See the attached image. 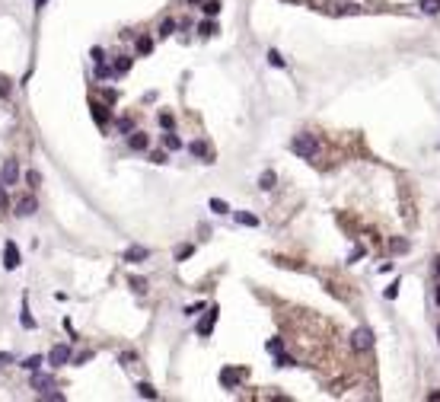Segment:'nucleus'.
Instances as JSON below:
<instances>
[{
  "instance_id": "nucleus-1",
  "label": "nucleus",
  "mask_w": 440,
  "mask_h": 402,
  "mask_svg": "<svg viewBox=\"0 0 440 402\" xmlns=\"http://www.w3.org/2000/svg\"><path fill=\"white\" fill-rule=\"evenodd\" d=\"M290 150H294L297 156H303V160H313V156L319 153V138L309 134V131H303V134H297V138L290 141Z\"/></svg>"
},
{
  "instance_id": "nucleus-2",
  "label": "nucleus",
  "mask_w": 440,
  "mask_h": 402,
  "mask_svg": "<svg viewBox=\"0 0 440 402\" xmlns=\"http://www.w3.org/2000/svg\"><path fill=\"white\" fill-rule=\"evenodd\" d=\"M19 176H23V173H19V160H13V156H10V160H3V166H0V185L13 188L19 182Z\"/></svg>"
},
{
  "instance_id": "nucleus-3",
  "label": "nucleus",
  "mask_w": 440,
  "mask_h": 402,
  "mask_svg": "<svg viewBox=\"0 0 440 402\" xmlns=\"http://www.w3.org/2000/svg\"><path fill=\"white\" fill-rule=\"evenodd\" d=\"M70 358H73L70 345H55V348L48 351V364L55 367V370H58V367H67V364H70Z\"/></svg>"
},
{
  "instance_id": "nucleus-4",
  "label": "nucleus",
  "mask_w": 440,
  "mask_h": 402,
  "mask_svg": "<svg viewBox=\"0 0 440 402\" xmlns=\"http://www.w3.org/2000/svg\"><path fill=\"white\" fill-rule=\"evenodd\" d=\"M351 348L354 351H370L373 348V332L370 329H357L354 335H351Z\"/></svg>"
},
{
  "instance_id": "nucleus-5",
  "label": "nucleus",
  "mask_w": 440,
  "mask_h": 402,
  "mask_svg": "<svg viewBox=\"0 0 440 402\" xmlns=\"http://www.w3.org/2000/svg\"><path fill=\"white\" fill-rule=\"evenodd\" d=\"M13 208H16L19 217H32V214L38 211V201H35V195H23V198L13 204Z\"/></svg>"
},
{
  "instance_id": "nucleus-6",
  "label": "nucleus",
  "mask_w": 440,
  "mask_h": 402,
  "mask_svg": "<svg viewBox=\"0 0 440 402\" xmlns=\"http://www.w3.org/2000/svg\"><path fill=\"white\" fill-rule=\"evenodd\" d=\"M3 268L6 271L19 268V249H16V243H13V240H6V246H3Z\"/></svg>"
},
{
  "instance_id": "nucleus-7",
  "label": "nucleus",
  "mask_w": 440,
  "mask_h": 402,
  "mask_svg": "<svg viewBox=\"0 0 440 402\" xmlns=\"http://www.w3.org/2000/svg\"><path fill=\"white\" fill-rule=\"evenodd\" d=\"M217 316H220V310H217V306H211V310H207V316L198 323V335H201V338H207V335H211V329H214V319H217Z\"/></svg>"
},
{
  "instance_id": "nucleus-8",
  "label": "nucleus",
  "mask_w": 440,
  "mask_h": 402,
  "mask_svg": "<svg viewBox=\"0 0 440 402\" xmlns=\"http://www.w3.org/2000/svg\"><path fill=\"white\" fill-rule=\"evenodd\" d=\"M144 258H150V249L147 246H128L125 249V262L137 265V262H144Z\"/></svg>"
},
{
  "instance_id": "nucleus-9",
  "label": "nucleus",
  "mask_w": 440,
  "mask_h": 402,
  "mask_svg": "<svg viewBox=\"0 0 440 402\" xmlns=\"http://www.w3.org/2000/svg\"><path fill=\"white\" fill-rule=\"evenodd\" d=\"M188 153H192V156H201V160H204V163H211V160H214L211 147H207L204 141H192V144H188Z\"/></svg>"
},
{
  "instance_id": "nucleus-10",
  "label": "nucleus",
  "mask_w": 440,
  "mask_h": 402,
  "mask_svg": "<svg viewBox=\"0 0 440 402\" xmlns=\"http://www.w3.org/2000/svg\"><path fill=\"white\" fill-rule=\"evenodd\" d=\"M147 144H150V138H147L144 131H131L128 134V147H131V150H147Z\"/></svg>"
},
{
  "instance_id": "nucleus-11",
  "label": "nucleus",
  "mask_w": 440,
  "mask_h": 402,
  "mask_svg": "<svg viewBox=\"0 0 440 402\" xmlns=\"http://www.w3.org/2000/svg\"><path fill=\"white\" fill-rule=\"evenodd\" d=\"M32 386H35L38 393H45V390H51V386H55V380H51V377H42V373H35V377H32Z\"/></svg>"
},
{
  "instance_id": "nucleus-12",
  "label": "nucleus",
  "mask_w": 440,
  "mask_h": 402,
  "mask_svg": "<svg viewBox=\"0 0 440 402\" xmlns=\"http://www.w3.org/2000/svg\"><path fill=\"white\" fill-rule=\"evenodd\" d=\"M274 182H277V176L271 173V169H268V173H262V179H259V188H262V192H271V188H274Z\"/></svg>"
},
{
  "instance_id": "nucleus-13",
  "label": "nucleus",
  "mask_w": 440,
  "mask_h": 402,
  "mask_svg": "<svg viewBox=\"0 0 440 402\" xmlns=\"http://www.w3.org/2000/svg\"><path fill=\"white\" fill-rule=\"evenodd\" d=\"M418 6H421L428 16H437L440 13V0H418Z\"/></svg>"
},
{
  "instance_id": "nucleus-14",
  "label": "nucleus",
  "mask_w": 440,
  "mask_h": 402,
  "mask_svg": "<svg viewBox=\"0 0 440 402\" xmlns=\"http://www.w3.org/2000/svg\"><path fill=\"white\" fill-rule=\"evenodd\" d=\"M128 71H131V58H115L112 73H128Z\"/></svg>"
},
{
  "instance_id": "nucleus-15",
  "label": "nucleus",
  "mask_w": 440,
  "mask_h": 402,
  "mask_svg": "<svg viewBox=\"0 0 440 402\" xmlns=\"http://www.w3.org/2000/svg\"><path fill=\"white\" fill-rule=\"evenodd\" d=\"M163 147H166V150H179V147H182V141L175 138L172 131H166V134H163Z\"/></svg>"
},
{
  "instance_id": "nucleus-16",
  "label": "nucleus",
  "mask_w": 440,
  "mask_h": 402,
  "mask_svg": "<svg viewBox=\"0 0 440 402\" xmlns=\"http://www.w3.org/2000/svg\"><path fill=\"white\" fill-rule=\"evenodd\" d=\"M42 364H45V361H42V354H32V358H26V361H23V367H26V370H32V373H35Z\"/></svg>"
},
{
  "instance_id": "nucleus-17",
  "label": "nucleus",
  "mask_w": 440,
  "mask_h": 402,
  "mask_svg": "<svg viewBox=\"0 0 440 402\" xmlns=\"http://www.w3.org/2000/svg\"><path fill=\"white\" fill-rule=\"evenodd\" d=\"M239 373H242V370H223V373H220V380L230 386V390H233V386H236V380H239Z\"/></svg>"
},
{
  "instance_id": "nucleus-18",
  "label": "nucleus",
  "mask_w": 440,
  "mask_h": 402,
  "mask_svg": "<svg viewBox=\"0 0 440 402\" xmlns=\"http://www.w3.org/2000/svg\"><path fill=\"white\" fill-rule=\"evenodd\" d=\"M175 32V19H163V23H160V38H169Z\"/></svg>"
},
{
  "instance_id": "nucleus-19",
  "label": "nucleus",
  "mask_w": 440,
  "mask_h": 402,
  "mask_svg": "<svg viewBox=\"0 0 440 402\" xmlns=\"http://www.w3.org/2000/svg\"><path fill=\"white\" fill-rule=\"evenodd\" d=\"M153 51V38H137V54H140V58H144V54H150Z\"/></svg>"
},
{
  "instance_id": "nucleus-20",
  "label": "nucleus",
  "mask_w": 440,
  "mask_h": 402,
  "mask_svg": "<svg viewBox=\"0 0 440 402\" xmlns=\"http://www.w3.org/2000/svg\"><path fill=\"white\" fill-rule=\"evenodd\" d=\"M236 220L246 223V227H259V217H255V214H246V211H239V214H236Z\"/></svg>"
},
{
  "instance_id": "nucleus-21",
  "label": "nucleus",
  "mask_w": 440,
  "mask_h": 402,
  "mask_svg": "<svg viewBox=\"0 0 440 402\" xmlns=\"http://www.w3.org/2000/svg\"><path fill=\"white\" fill-rule=\"evenodd\" d=\"M19 319H23V326H26V329H35V319H32L29 303H26V300H23V316H19Z\"/></svg>"
},
{
  "instance_id": "nucleus-22",
  "label": "nucleus",
  "mask_w": 440,
  "mask_h": 402,
  "mask_svg": "<svg viewBox=\"0 0 440 402\" xmlns=\"http://www.w3.org/2000/svg\"><path fill=\"white\" fill-rule=\"evenodd\" d=\"M211 211L214 214H230V204L220 201V198H211Z\"/></svg>"
},
{
  "instance_id": "nucleus-23",
  "label": "nucleus",
  "mask_w": 440,
  "mask_h": 402,
  "mask_svg": "<svg viewBox=\"0 0 440 402\" xmlns=\"http://www.w3.org/2000/svg\"><path fill=\"white\" fill-rule=\"evenodd\" d=\"M204 6V16H217L220 13V0H207V3H201Z\"/></svg>"
},
{
  "instance_id": "nucleus-24",
  "label": "nucleus",
  "mask_w": 440,
  "mask_h": 402,
  "mask_svg": "<svg viewBox=\"0 0 440 402\" xmlns=\"http://www.w3.org/2000/svg\"><path fill=\"white\" fill-rule=\"evenodd\" d=\"M137 393H140L144 399H157V390H153L150 383H137Z\"/></svg>"
},
{
  "instance_id": "nucleus-25",
  "label": "nucleus",
  "mask_w": 440,
  "mask_h": 402,
  "mask_svg": "<svg viewBox=\"0 0 440 402\" xmlns=\"http://www.w3.org/2000/svg\"><path fill=\"white\" fill-rule=\"evenodd\" d=\"M118 131H121V134H131V131H134V121L128 118V115H125V118H118Z\"/></svg>"
},
{
  "instance_id": "nucleus-26",
  "label": "nucleus",
  "mask_w": 440,
  "mask_h": 402,
  "mask_svg": "<svg viewBox=\"0 0 440 402\" xmlns=\"http://www.w3.org/2000/svg\"><path fill=\"white\" fill-rule=\"evenodd\" d=\"M93 115H96L99 125H105V121H109V115H105V106H93Z\"/></svg>"
},
{
  "instance_id": "nucleus-27",
  "label": "nucleus",
  "mask_w": 440,
  "mask_h": 402,
  "mask_svg": "<svg viewBox=\"0 0 440 402\" xmlns=\"http://www.w3.org/2000/svg\"><path fill=\"white\" fill-rule=\"evenodd\" d=\"M42 399H51V402H61L64 399V393H58V390H45V393H38Z\"/></svg>"
},
{
  "instance_id": "nucleus-28",
  "label": "nucleus",
  "mask_w": 440,
  "mask_h": 402,
  "mask_svg": "<svg viewBox=\"0 0 440 402\" xmlns=\"http://www.w3.org/2000/svg\"><path fill=\"white\" fill-rule=\"evenodd\" d=\"M160 125H163L166 131H172V125H175V121H172V115H169V112H160Z\"/></svg>"
},
{
  "instance_id": "nucleus-29",
  "label": "nucleus",
  "mask_w": 440,
  "mask_h": 402,
  "mask_svg": "<svg viewBox=\"0 0 440 402\" xmlns=\"http://www.w3.org/2000/svg\"><path fill=\"white\" fill-rule=\"evenodd\" d=\"M268 64H274V67H284V58H281V54H277V51L271 48V51H268Z\"/></svg>"
},
{
  "instance_id": "nucleus-30",
  "label": "nucleus",
  "mask_w": 440,
  "mask_h": 402,
  "mask_svg": "<svg viewBox=\"0 0 440 402\" xmlns=\"http://www.w3.org/2000/svg\"><path fill=\"white\" fill-rule=\"evenodd\" d=\"M214 32H217V26H214L211 19H204V23H201V36H214Z\"/></svg>"
},
{
  "instance_id": "nucleus-31",
  "label": "nucleus",
  "mask_w": 440,
  "mask_h": 402,
  "mask_svg": "<svg viewBox=\"0 0 440 402\" xmlns=\"http://www.w3.org/2000/svg\"><path fill=\"white\" fill-rule=\"evenodd\" d=\"M396 294H399V281H392L389 288L383 291V297H386V300H392V297H396Z\"/></svg>"
},
{
  "instance_id": "nucleus-32",
  "label": "nucleus",
  "mask_w": 440,
  "mask_h": 402,
  "mask_svg": "<svg viewBox=\"0 0 440 402\" xmlns=\"http://www.w3.org/2000/svg\"><path fill=\"white\" fill-rule=\"evenodd\" d=\"M26 182H29V188H38V173H35V169L26 173Z\"/></svg>"
},
{
  "instance_id": "nucleus-33",
  "label": "nucleus",
  "mask_w": 440,
  "mask_h": 402,
  "mask_svg": "<svg viewBox=\"0 0 440 402\" xmlns=\"http://www.w3.org/2000/svg\"><path fill=\"white\" fill-rule=\"evenodd\" d=\"M265 348H268V351H271V354H277V351H284V348H281V338H268V345H265Z\"/></svg>"
},
{
  "instance_id": "nucleus-34",
  "label": "nucleus",
  "mask_w": 440,
  "mask_h": 402,
  "mask_svg": "<svg viewBox=\"0 0 440 402\" xmlns=\"http://www.w3.org/2000/svg\"><path fill=\"white\" fill-rule=\"evenodd\" d=\"M274 358H277V367H290V358H287V354H284V351H277Z\"/></svg>"
},
{
  "instance_id": "nucleus-35",
  "label": "nucleus",
  "mask_w": 440,
  "mask_h": 402,
  "mask_svg": "<svg viewBox=\"0 0 440 402\" xmlns=\"http://www.w3.org/2000/svg\"><path fill=\"white\" fill-rule=\"evenodd\" d=\"M392 249H396V252H405V249H408V243H405V240H392Z\"/></svg>"
},
{
  "instance_id": "nucleus-36",
  "label": "nucleus",
  "mask_w": 440,
  "mask_h": 402,
  "mask_svg": "<svg viewBox=\"0 0 440 402\" xmlns=\"http://www.w3.org/2000/svg\"><path fill=\"white\" fill-rule=\"evenodd\" d=\"M192 252H195V246H182V249H179V262H182V258H188Z\"/></svg>"
},
{
  "instance_id": "nucleus-37",
  "label": "nucleus",
  "mask_w": 440,
  "mask_h": 402,
  "mask_svg": "<svg viewBox=\"0 0 440 402\" xmlns=\"http://www.w3.org/2000/svg\"><path fill=\"white\" fill-rule=\"evenodd\" d=\"M10 208V201H6V192H3V185H0V211H6Z\"/></svg>"
},
{
  "instance_id": "nucleus-38",
  "label": "nucleus",
  "mask_w": 440,
  "mask_h": 402,
  "mask_svg": "<svg viewBox=\"0 0 440 402\" xmlns=\"http://www.w3.org/2000/svg\"><path fill=\"white\" fill-rule=\"evenodd\" d=\"M6 364H13V354H6V351H0V367H6Z\"/></svg>"
},
{
  "instance_id": "nucleus-39",
  "label": "nucleus",
  "mask_w": 440,
  "mask_h": 402,
  "mask_svg": "<svg viewBox=\"0 0 440 402\" xmlns=\"http://www.w3.org/2000/svg\"><path fill=\"white\" fill-rule=\"evenodd\" d=\"M131 284H134V291H147V281H140V278H131Z\"/></svg>"
},
{
  "instance_id": "nucleus-40",
  "label": "nucleus",
  "mask_w": 440,
  "mask_h": 402,
  "mask_svg": "<svg viewBox=\"0 0 440 402\" xmlns=\"http://www.w3.org/2000/svg\"><path fill=\"white\" fill-rule=\"evenodd\" d=\"M434 300H437V306H440V284H437V294H434Z\"/></svg>"
},
{
  "instance_id": "nucleus-41",
  "label": "nucleus",
  "mask_w": 440,
  "mask_h": 402,
  "mask_svg": "<svg viewBox=\"0 0 440 402\" xmlns=\"http://www.w3.org/2000/svg\"><path fill=\"white\" fill-rule=\"evenodd\" d=\"M188 3H201V0H188Z\"/></svg>"
},
{
  "instance_id": "nucleus-42",
  "label": "nucleus",
  "mask_w": 440,
  "mask_h": 402,
  "mask_svg": "<svg viewBox=\"0 0 440 402\" xmlns=\"http://www.w3.org/2000/svg\"><path fill=\"white\" fill-rule=\"evenodd\" d=\"M437 271H440V258H437Z\"/></svg>"
},
{
  "instance_id": "nucleus-43",
  "label": "nucleus",
  "mask_w": 440,
  "mask_h": 402,
  "mask_svg": "<svg viewBox=\"0 0 440 402\" xmlns=\"http://www.w3.org/2000/svg\"><path fill=\"white\" fill-rule=\"evenodd\" d=\"M437 335H440V329H437Z\"/></svg>"
}]
</instances>
